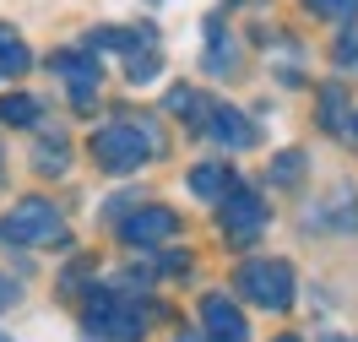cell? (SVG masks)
Returning a JSON list of instances; mask_svg holds the SVG:
<instances>
[{"label":"cell","mask_w":358,"mask_h":342,"mask_svg":"<svg viewBox=\"0 0 358 342\" xmlns=\"http://www.w3.org/2000/svg\"><path fill=\"white\" fill-rule=\"evenodd\" d=\"M87 147H92V163H98V169L131 174V169H141L152 152H163V136H157V125L147 120V114H136V125L131 120H114V125H103V131H92Z\"/></svg>","instance_id":"cell-1"},{"label":"cell","mask_w":358,"mask_h":342,"mask_svg":"<svg viewBox=\"0 0 358 342\" xmlns=\"http://www.w3.org/2000/svg\"><path fill=\"white\" fill-rule=\"evenodd\" d=\"M234 288L250 299V304H261V310H288L293 294H299V283H293V266L288 261H245L239 277H234Z\"/></svg>","instance_id":"cell-2"},{"label":"cell","mask_w":358,"mask_h":342,"mask_svg":"<svg viewBox=\"0 0 358 342\" xmlns=\"http://www.w3.org/2000/svg\"><path fill=\"white\" fill-rule=\"evenodd\" d=\"M141 326H147V315L136 310L131 299H120L114 288H92V299H87V332L92 337L141 342Z\"/></svg>","instance_id":"cell-3"},{"label":"cell","mask_w":358,"mask_h":342,"mask_svg":"<svg viewBox=\"0 0 358 342\" xmlns=\"http://www.w3.org/2000/svg\"><path fill=\"white\" fill-rule=\"evenodd\" d=\"M55 234H60V212L44 196H27V201H17L0 218V239L6 245H49Z\"/></svg>","instance_id":"cell-4"},{"label":"cell","mask_w":358,"mask_h":342,"mask_svg":"<svg viewBox=\"0 0 358 342\" xmlns=\"http://www.w3.org/2000/svg\"><path fill=\"white\" fill-rule=\"evenodd\" d=\"M217 223H223L228 239L245 245V239H255V234L271 223V212H266V201H261L250 185H234V190L223 196V206H217Z\"/></svg>","instance_id":"cell-5"},{"label":"cell","mask_w":358,"mask_h":342,"mask_svg":"<svg viewBox=\"0 0 358 342\" xmlns=\"http://www.w3.org/2000/svg\"><path fill=\"white\" fill-rule=\"evenodd\" d=\"M179 218L169 212V206H136L131 218L120 223V239L125 245H136V250H147V245H163V239H174Z\"/></svg>","instance_id":"cell-6"},{"label":"cell","mask_w":358,"mask_h":342,"mask_svg":"<svg viewBox=\"0 0 358 342\" xmlns=\"http://www.w3.org/2000/svg\"><path fill=\"white\" fill-rule=\"evenodd\" d=\"M201 326H206V337H217V342H250V320L239 315V304L228 294L201 299Z\"/></svg>","instance_id":"cell-7"},{"label":"cell","mask_w":358,"mask_h":342,"mask_svg":"<svg viewBox=\"0 0 358 342\" xmlns=\"http://www.w3.org/2000/svg\"><path fill=\"white\" fill-rule=\"evenodd\" d=\"M55 71H66V87L76 98V109H87L98 92V60L92 55H55Z\"/></svg>","instance_id":"cell-8"},{"label":"cell","mask_w":358,"mask_h":342,"mask_svg":"<svg viewBox=\"0 0 358 342\" xmlns=\"http://www.w3.org/2000/svg\"><path fill=\"white\" fill-rule=\"evenodd\" d=\"M206 131H212V141H223L228 152H239V147H250V141H255V131L245 125V114L228 109V104L206 109Z\"/></svg>","instance_id":"cell-9"},{"label":"cell","mask_w":358,"mask_h":342,"mask_svg":"<svg viewBox=\"0 0 358 342\" xmlns=\"http://www.w3.org/2000/svg\"><path fill=\"white\" fill-rule=\"evenodd\" d=\"M190 190H196L201 201H217V206H223V196L234 190V169H228V163H201V169L190 174Z\"/></svg>","instance_id":"cell-10"},{"label":"cell","mask_w":358,"mask_h":342,"mask_svg":"<svg viewBox=\"0 0 358 342\" xmlns=\"http://www.w3.org/2000/svg\"><path fill=\"white\" fill-rule=\"evenodd\" d=\"M0 120L6 125H38L44 120V104L33 92H0Z\"/></svg>","instance_id":"cell-11"},{"label":"cell","mask_w":358,"mask_h":342,"mask_svg":"<svg viewBox=\"0 0 358 342\" xmlns=\"http://www.w3.org/2000/svg\"><path fill=\"white\" fill-rule=\"evenodd\" d=\"M125 71H131V82H157V71H163V55H157V44L131 49V55H125Z\"/></svg>","instance_id":"cell-12"},{"label":"cell","mask_w":358,"mask_h":342,"mask_svg":"<svg viewBox=\"0 0 358 342\" xmlns=\"http://www.w3.org/2000/svg\"><path fill=\"white\" fill-rule=\"evenodd\" d=\"M17 71H27V49L11 27H0V76H17Z\"/></svg>","instance_id":"cell-13"},{"label":"cell","mask_w":358,"mask_h":342,"mask_svg":"<svg viewBox=\"0 0 358 342\" xmlns=\"http://www.w3.org/2000/svg\"><path fill=\"white\" fill-rule=\"evenodd\" d=\"M33 158H38V174H66V136L55 131L49 141H38V152H33Z\"/></svg>","instance_id":"cell-14"},{"label":"cell","mask_w":358,"mask_h":342,"mask_svg":"<svg viewBox=\"0 0 358 342\" xmlns=\"http://www.w3.org/2000/svg\"><path fill=\"white\" fill-rule=\"evenodd\" d=\"M299 163H304L299 152H282V158H277V169H271V180H277V185H293V180H299Z\"/></svg>","instance_id":"cell-15"},{"label":"cell","mask_w":358,"mask_h":342,"mask_svg":"<svg viewBox=\"0 0 358 342\" xmlns=\"http://www.w3.org/2000/svg\"><path fill=\"white\" fill-rule=\"evenodd\" d=\"M320 109H326V125H331V131H342V92H336V87H326Z\"/></svg>","instance_id":"cell-16"},{"label":"cell","mask_w":358,"mask_h":342,"mask_svg":"<svg viewBox=\"0 0 358 342\" xmlns=\"http://www.w3.org/2000/svg\"><path fill=\"white\" fill-rule=\"evenodd\" d=\"M358 0H310V11H320V17H342V11H353Z\"/></svg>","instance_id":"cell-17"},{"label":"cell","mask_w":358,"mask_h":342,"mask_svg":"<svg viewBox=\"0 0 358 342\" xmlns=\"http://www.w3.org/2000/svg\"><path fill=\"white\" fill-rule=\"evenodd\" d=\"M353 55H358V27H348V38L336 44V60H353Z\"/></svg>","instance_id":"cell-18"},{"label":"cell","mask_w":358,"mask_h":342,"mask_svg":"<svg viewBox=\"0 0 358 342\" xmlns=\"http://www.w3.org/2000/svg\"><path fill=\"white\" fill-rule=\"evenodd\" d=\"M11 304H17V283L0 272V310H11Z\"/></svg>","instance_id":"cell-19"},{"label":"cell","mask_w":358,"mask_h":342,"mask_svg":"<svg viewBox=\"0 0 358 342\" xmlns=\"http://www.w3.org/2000/svg\"><path fill=\"white\" fill-rule=\"evenodd\" d=\"M277 342H299V337H277Z\"/></svg>","instance_id":"cell-20"},{"label":"cell","mask_w":358,"mask_h":342,"mask_svg":"<svg viewBox=\"0 0 358 342\" xmlns=\"http://www.w3.org/2000/svg\"><path fill=\"white\" fill-rule=\"evenodd\" d=\"M0 342H11V337H6V332H0Z\"/></svg>","instance_id":"cell-21"}]
</instances>
